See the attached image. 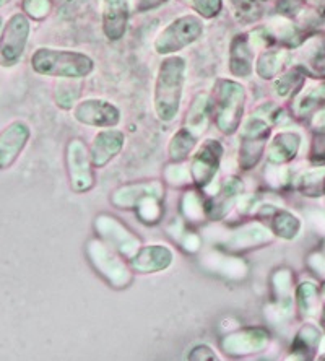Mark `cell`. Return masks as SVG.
<instances>
[{
	"label": "cell",
	"instance_id": "6da1fadb",
	"mask_svg": "<svg viewBox=\"0 0 325 361\" xmlns=\"http://www.w3.org/2000/svg\"><path fill=\"white\" fill-rule=\"evenodd\" d=\"M185 61L179 56L168 57L158 68L154 82V111L158 118L169 122L179 113L180 98L185 80Z\"/></svg>",
	"mask_w": 325,
	"mask_h": 361
},
{
	"label": "cell",
	"instance_id": "7a4b0ae2",
	"mask_svg": "<svg viewBox=\"0 0 325 361\" xmlns=\"http://www.w3.org/2000/svg\"><path fill=\"white\" fill-rule=\"evenodd\" d=\"M31 66L41 75L61 78H83L93 72L94 62L90 56L77 51L42 47L35 52Z\"/></svg>",
	"mask_w": 325,
	"mask_h": 361
},
{
	"label": "cell",
	"instance_id": "3957f363",
	"mask_svg": "<svg viewBox=\"0 0 325 361\" xmlns=\"http://www.w3.org/2000/svg\"><path fill=\"white\" fill-rule=\"evenodd\" d=\"M213 113L215 122L223 134L231 135L238 130L243 121L244 103H246V88L241 83L220 78L213 92Z\"/></svg>",
	"mask_w": 325,
	"mask_h": 361
},
{
	"label": "cell",
	"instance_id": "277c9868",
	"mask_svg": "<svg viewBox=\"0 0 325 361\" xmlns=\"http://www.w3.org/2000/svg\"><path fill=\"white\" fill-rule=\"evenodd\" d=\"M204 33V23L199 17L194 15H184L173 23H169L154 41V49L158 54L168 56L174 52L183 51L192 42L200 38Z\"/></svg>",
	"mask_w": 325,
	"mask_h": 361
},
{
	"label": "cell",
	"instance_id": "5b68a950",
	"mask_svg": "<svg viewBox=\"0 0 325 361\" xmlns=\"http://www.w3.org/2000/svg\"><path fill=\"white\" fill-rule=\"evenodd\" d=\"M269 135L270 126L267 124V121L260 119L259 116L249 119L243 130L241 152H239L241 153L239 163H241L243 169H252L259 163L264 155V150L267 148Z\"/></svg>",
	"mask_w": 325,
	"mask_h": 361
},
{
	"label": "cell",
	"instance_id": "8992f818",
	"mask_svg": "<svg viewBox=\"0 0 325 361\" xmlns=\"http://www.w3.org/2000/svg\"><path fill=\"white\" fill-rule=\"evenodd\" d=\"M73 118L85 126L114 127L119 124L121 113L106 99H85L77 104Z\"/></svg>",
	"mask_w": 325,
	"mask_h": 361
},
{
	"label": "cell",
	"instance_id": "52a82bcc",
	"mask_svg": "<svg viewBox=\"0 0 325 361\" xmlns=\"http://www.w3.org/2000/svg\"><path fill=\"white\" fill-rule=\"evenodd\" d=\"M221 153L223 147L218 140H207L199 148L190 166L192 179L195 180L197 185L204 188V185L210 184V180L218 171V166H220Z\"/></svg>",
	"mask_w": 325,
	"mask_h": 361
},
{
	"label": "cell",
	"instance_id": "ba28073f",
	"mask_svg": "<svg viewBox=\"0 0 325 361\" xmlns=\"http://www.w3.org/2000/svg\"><path fill=\"white\" fill-rule=\"evenodd\" d=\"M28 21L21 15H15L5 28L2 44H0V59L4 66H13L23 54L26 38H28Z\"/></svg>",
	"mask_w": 325,
	"mask_h": 361
},
{
	"label": "cell",
	"instance_id": "9c48e42d",
	"mask_svg": "<svg viewBox=\"0 0 325 361\" xmlns=\"http://www.w3.org/2000/svg\"><path fill=\"white\" fill-rule=\"evenodd\" d=\"M83 143L80 140H73L68 147V171H70L72 188L75 192H87L93 188V173L90 168L92 158L87 157Z\"/></svg>",
	"mask_w": 325,
	"mask_h": 361
},
{
	"label": "cell",
	"instance_id": "30bf717a",
	"mask_svg": "<svg viewBox=\"0 0 325 361\" xmlns=\"http://www.w3.org/2000/svg\"><path fill=\"white\" fill-rule=\"evenodd\" d=\"M125 137L121 130H103L94 137V142L90 152L92 164L94 168H103L114 157L119 155V152L124 147Z\"/></svg>",
	"mask_w": 325,
	"mask_h": 361
},
{
	"label": "cell",
	"instance_id": "8fae6325",
	"mask_svg": "<svg viewBox=\"0 0 325 361\" xmlns=\"http://www.w3.org/2000/svg\"><path fill=\"white\" fill-rule=\"evenodd\" d=\"M129 21V0H104L103 31L109 41H119L125 35Z\"/></svg>",
	"mask_w": 325,
	"mask_h": 361
},
{
	"label": "cell",
	"instance_id": "7c38bea8",
	"mask_svg": "<svg viewBox=\"0 0 325 361\" xmlns=\"http://www.w3.org/2000/svg\"><path fill=\"white\" fill-rule=\"evenodd\" d=\"M254 52L247 35L234 36L230 47V71L234 77L247 78L252 73Z\"/></svg>",
	"mask_w": 325,
	"mask_h": 361
},
{
	"label": "cell",
	"instance_id": "4fadbf2b",
	"mask_svg": "<svg viewBox=\"0 0 325 361\" xmlns=\"http://www.w3.org/2000/svg\"><path fill=\"white\" fill-rule=\"evenodd\" d=\"M298 145H300V137L290 132L278 134L269 147V160L274 163H283L291 160L296 155Z\"/></svg>",
	"mask_w": 325,
	"mask_h": 361
},
{
	"label": "cell",
	"instance_id": "5bb4252c",
	"mask_svg": "<svg viewBox=\"0 0 325 361\" xmlns=\"http://www.w3.org/2000/svg\"><path fill=\"white\" fill-rule=\"evenodd\" d=\"M285 57L283 52L280 51H267L265 54L259 57L257 62V73L265 80H270V78L276 77L283 67Z\"/></svg>",
	"mask_w": 325,
	"mask_h": 361
},
{
	"label": "cell",
	"instance_id": "9a60e30c",
	"mask_svg": "<svg viewBox=\"0 0 325 361\" xmlns=\"http://www.w3.org/2000/svg\"><path fill=\"white\" fill-rule=\"evenodd\" d=\"M194 145H195L194 134H192L190 129H183L173 137L171 143H169V155H171L174 161H180L189 155Z\"/></svg>",
	"mask_w": 325,
	"mask_h": 361
},
{
	"label": "cell",
	"instance_id": "2e32d148",
	"mask_svg": "<svg viewBox=\"0 0 325 361\" xmlns=\"http://www.w3.org/2000/svg\"><path fill=\"white\" fill-rule=\"evenodd\" d=\"M274 226H275V231L278 233V235L285 236V238H291L296 235V230H298V221L295 216L288 215V214H278L276 215V219L274 220Z\"/></svg>",
	"mask_w": 325,
	"mask_h": 361
},
{
	"label": "cell",
	"instance_id": "e0dca14e",
	"mask_svg": "<svg viewBox=\"0 0 325 361\" xmlns=\"http://www.w3.org/2000/svg\"><path fill=\"white\" fill-rule=\"evenodd\" d=\"M192 5L204 18H213L221 12V0H192Z\"/></svg>",
	"mask_w": 325,
	"mask_h": 361
},
{
	"label": "cell",
	"instance_id": "ac0fdd59",
	"mask_svg": "<svg viewBox=\"0 0 325 361\" xmlns=\"http://www.w3.org/2000/svg\"><path fill=\"white\" fill-rule=\"evenodd\" d=\"M302 0H280L278 2V13L291 15L296 13V10L301 7Z\"/></svg>",
	"mask_w": 325,
	"mask_h": 361
},
{
	"label": "cell",
	"instance_id": "d6986e66",
	"mask_svg": "<svg viewBox=\"0 0 325 361\" xmlns=\"http://www.w3.org/2000/svg\"><path fill=\"white\" fill-rule=\"evenodd\" d=\"M164 2H168V0H137V12H150V10L158 8L159 5H163Z\"/></svg>",
	"mask_w": 325,
	"mask_h": 361
},
{
	"label": "cell",
	"instance_id": "ffe728a7",
	"mask_svg": "<svg viewBox=\"0 0 325 361\" xmlns=\"http://www.w3.org/2000/svg\"><path fill=\"white\" fill-rule=\"evenodd\" d=\"M231 2L241 13H250L255 7L254 0H231Z\"/></svg>",
	"mask_w": 325,
	"mask_h": 361
}]
</instances>
